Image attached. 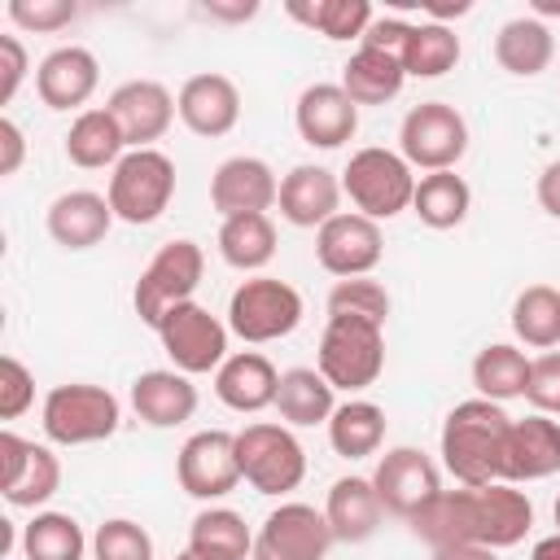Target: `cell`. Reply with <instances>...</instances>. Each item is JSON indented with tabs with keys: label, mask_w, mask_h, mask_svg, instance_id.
Segmentation results:
<instances>
[{
	"label": "cell",
	"mask_w": 560,
	"mask_h": 560,
	"mask_svg": "<svg viewBox=\"0 0 560 560\" xmlns=\"http://www.w3.org/2000/svg\"><path fill=\"white\" fill-rule=\"evenodd\" d=\"M512 429V416L503 402L490 398H464L442 420V468L459 486H490L503 468V438Z\"/></svg>",
	"instance_id": "obj_1"
},
{
	"label": "cell",
	"mask_w": 560,
	"mask_h": 560,
	"mask_svg": "<svg viewBox=\"0 0 560 560\" xmlns=\"http://www.w3.org/2000/svg\"><path fill=\"white\" fill-rule=\"evenodd\" d=\"M315 368L341 394H363L385 372V328L350 315H328L315 350Z\"/></svg>",
	"instance_id": "obj_2"
},
{
	"label": "cell",
	"mask_w": 560,
	"mask_h": 560,
	"mask_svg": "<svg viewBox=\"0 0 560 560\" xmlns=\"http://www.w3.org/2000/svg\"><path fill=\"white\" fill-rule=\"evenodd\" d=\"M122 424V407L105 385L88 381H66L44 394L39 407V429L52 446H88L114 438Z\"/></svg>",
	"instance_id": "obj_3"
},
{
	"label": "cell",
	"mask_w": 560,
	"mask_h": 560,
	"mask_svg": "<svg viewBox=\"0 0 560 560\" xmlns=\"http://www.w3.org/2000/svg\"><path fill=\"white\" fill-rule=\"evenodd\" d=\"M341 192L350 197V206L368 219H398L402 210H411V197H416V171L407 166L402 153L394 149H381V144H368V149H354L346 171H341Z\"/></svg>",
	"instance_id": "obj_4"
},
{
	"label": "cell",
	"mask_w": 560,
	"mask_h": 560,
	"mask_svg": "<svg viewBox=\"0 0 560 560\" xmlns=\"http://www.w3.org/2000/svg\"><path fill=\"white\" fill-rule=\"evenodd\" d=\"M302 315H306L302 293L280 276H249L228 298V328L245 346H267L289 337L302 324Z\"/></svg>",
	"instance_id": "obj_5"
},
{
	"label": "cell",
	"mask_w": 560,
	"mask_h": 560,
	"mask_svg": "<svg viewBox=\"0 0 560 560\" xmlns=\"http://www.w3.org/2000/svg\"><path fill=\"white\" fill-rule=\"evenodd\" d=\"M201 276H206V249H201L197 241H188V236L166 241V245L144 262V271L136 276V289H131L136 315H140L149 328H158L171 306L192 302Z\"/></svg>",
	"instance_id": "obj_6"
},
{
	"label": "cell",
	"mask_w": 560,
	"mask_h": 560,
	"mask_svg": "<svg viewBox=\"0 0 560 560\" xmlns=\"http://www.w3.org/2000/svg\"><path fill=\"white\" fill-rule=\"evenodd\" d=\"M109 206L114 219L144 228L158 223L175 197V162L162 149H127L122 162L109 171Z\"/></svg>",
	"instance_id": "obj_7"
},
{
	"label": "cell",
	"mask_w": 560,
	"mask_h": 560,
	"mask_svg": "<svg viewBox=\"0 0 560 560\" xmlns=\"http://www.w3.org/2000/svg\"><path fill=\"white\" fill-rule=\"evenodd\" d=\"M236 464L241 481H249L258 494H289L306 477V451L289 424L254 420L236 433Z\"/></svg>",
	"instance_id": "obj_8"
},
{
	"label": "cell",
	"mask_w": 560,
	"mask_h": 560,
	"mask_svg": "<svg viewBox=\"0 0 560 560\" xmlns=\"http://www.w3.org/2000/svg\"><path fill=\"white\" fill-rule=\"evenodd\" d=\"M398 153L411 171H455L468 153V118L446 101H420L402 114L398 127Z\"/></svg>",
	"instance_id": "obj_9"
},
{
	"label": "cell",
	"mask_w": 560,
	"mask_h": 560,
	"mask_svg": "<svg viewBox=\"0 0 560 560\" xmlns=\"http://www.w3.org/2000/svg\"><path fill=\"white\" fill-rule=\"evenodd\" d=\"M166 359L175 363V372L184 376H201V372H219L223 359H228V337L232 328L206 311L201 302H179L162 315V324L153 328Z\"/></svg>",
	"instance_id": "obj_10"
},
{
	"label": "cell",
	"mask_w": 560,
	"mask_h": 560,
	"mask_svg": "<svg viewBox=\"0 0 560 560\" xmlns=\"http://www.w3.org/2000/svg\"><path fill=\"white\" fill-rule=\"evenodd\" d=\"M61 490V459L52 446L0 429V494L9 508H44Z\"/></svg>",
	"instance_id": "obj_11"
},
{
	"label": "cell",
	"mask_w": 560,
	"mask_h": 560,
	"mask_svg": "<svg viewBox=\"0 0 560 560\" xmlns=\"http://www.w3.org/2000/svg\"><path fill=\"white\" fill-rule=\"evenodd\" d=\"M332 525L311 503H280L254 534V560H328Z\"/></svg>",
	"instance_id": "obj_12"
},
{
	"label": "cell",
	"mask_w": 560,
	"mask_h": 560,
	"mask_svg": "<svg viewBox=\"0 0 560 560\" xmlns=\"http://www.w3.org/2000/svg\"><path fill=\"white\" fill-rule=\"evenodd\" d=\"M175 477H179V490L210 503V499H223L241 486V464H236V433L228 429H201L192 433L179 455H175Z\"/></svg>",
	"instance_id": "obj_13"
},
{
	"label": "cell",
	"mask_w": 560,
	"mask_h": 560,
	"mask_svg": "<svg viewBox=\"0 0 560 560\" xmlns=\"http://www.w3.org/2000/svg\"><path fill=\"white\" fill-rule=\"evenodd\" d=\"M315 258L328 276L350 280V276H372V267L385 258V236L381 223L359 214V210H341L332 214L319 232H315Z\"/></svg>",
	"instance_id": "obj_14"
},
{
	"label": "cell",
	"mask_w": 560,
	"mask_h": 560,
	"mask_svg": "<svg viewBox=\"0 0 560 560\" xmlns=\"http://www.w3.org/2000/svg\"><path fill=\"white\" fill-rule=\"evenodd\" d=\"M372 486H376V499H381V508L389 516L411 521L442 490V472L420 446H394V451H385L376 459Z\"/></svg>",
	"instance_id": "obj_15"
},
{
	"label": "cell",
	"mask_w": 560,
	"mask_h": 560,
	"mask_svg": "<svg viewBox=\"0 0 560 560\" xmlns=\"http://www.w3.org/2000/svg\"><path fill=\"white\" fill-rule=\"evenodd\" d=\"M105 109L118 118L122 136H127V149H153V140H162L175 122V96L166 83L158 79H127L109 92Z\"/></svg>",
	"instance_id": "obj_16"
},
{
	"label": "cell",
	"mask_w": 560,
	"mask_h": 560,
	"mask_svg": "<svg viewBox=\"0 0 560 560\" xmlns=\"http://www.w3.org/2000/svg\"><path fill=\"white\" fill-rule=\"evenodd\" d=\"M175 109H179V122L192 136L219 140L241 122V88L219 70H201V74H188L179 83Z\"/></svg>",
	"instance_id": "obj_17"
},
{
	"label": "cell",
	"mask_w": 560,
	"mask_h": 560,
	"mask_svg": "<svg viewBox=\"0 0 560 560\" xmlns=\"http://www.w3.org/2000/svg\"><path fill=\"white\" fill-rule=\"evenodd\" d=\"M280 197V179L262 158L236 153L228 162H219V171L210 175V206L219 210V219H236V214H267Z\"/></svg>",
	"instance_id": "obj_18"
},
{
	"label": "cell",
	"mask_w": 560,
	"mask_h": 560,
	"mask_svg": "<svg viewBox=\"0 0 560 560\" xmlns=\"http://www.w3.org/2000/svg\"><path fill=\"white\" fill-rule=\"evenodd\" d=\"M560 472V420L534 411L525 420H512L508 438H503V468L499 481H542Z\"/></svg>",
	"instance_id": "obj_19"
},
{
	"label": "cell",
	"mask_w": 560,
	"mask_h": 560,
	"mask_svg": "<svg viewBox=\"0 0 560 560\" xmlns=\"http://www.w3.org/2000/svg\"><path fill=\"white\" fill-rule=\"evenodd\" d=\"M96 83H101V61L83 44L52 48L35 70V92H39V101L48 109H79L83 114V105L92 101Z\"/></svg>",
	"instance_id": "obj_20"
},
{
	"label": "cell",
	"mask_w": 560,
	"mask_h": 560,
	"mask_svg": "<svg viewBox=\"0 0 560 560\" xmlns=\"http://www.w3.org/2000/svg\"><path fill=\"white\" fill-rule=\"evenodd\" d=\"M293 122L311 149H341L359 131V105L341 92V83H311L293 105Z\"/></svg>",
	"instance_id": "obj_21"
},
{
	"label": "cell",
	"mask_w": 560,
	"mask_h": 560,
	"mask_svg": "<svg viewBox=\"0 0 560 560\" xmlns=\"http://www.w3.org/2000/svg\"><path fill=\"white\" fill-rule=\"evenodd\" d=\"M341 179L328 171V166H315V162H302L293 166L284 179H280V219L293 223V228H324L332 214H341Z\"/></svg>",
	"instance_id": "obj_22"
},
{
	"label": "cell",
	"mask_w": 560,
	"mask_h": 560,
	"mask_svg": "<svg viewBox=\"0 0 560 560\" xmlns=\"http://www.w3.org/2000/svg\"><path fill=\"white\" fill-rule=\"evenodd\" d=\"M44 228L48 236L61 245V249H92L109 236L114 228V206L105 192H92V188H70L61 197H52L48 214H44Z\"/></svg>",
	"instance_id": "obj_23"
},
{
	"label": "cell",
	"mask_w": 560,
	"mask_h": 560,
	"mask_svg": "<svg viewBox=\"0 0 560 560\" xmlns=\"http://www.w3.org/2000/svg\"><path fill=\"white\" fill-rule=\"evenodd\" d=\"M276 389H280V372L267 354L258 350H232L223 359V368L214 372V394L223 407L254 416L262 407H276Z\"/></svg>",
	"instance_id": "obj_24"
},
{
	"label": "cell",
	"mask_w": 560,
	"mask_h": 560,
	"mask_svg": "<svg viewBox=\"0 0 560 560\" xmlns=\"http://www.w3.org/2000/svg\"><path fill=\"white\" fill-rule=\"evenodd\" d=\"M534 529V503L525 490H516L512 481H490L477 486V542L490 551L516 547L525 542V534Z\"/></svg>",
	"instance_id": "obj_25"
},
{
	"label": "cell",
	"mask_w": 560,
	"mask_h": 560,
	"mask_svg": "<svg viewBox=\"0 0 560 560\" xmlns=\"http://www.w3.org/2000/svg\"><path fill=\"white\" fill-rule=\"evenodd\" d=\"M131 411L153 429H175L197 411V385L175 368H149L131 381Z\"/></svg>",
	"instance_id": "obj_26"
},
{
	"label": "cell",
	"mask_w": 560,
	"mask_h": 560,
	"mask_svg": "<svg viewBox=\"0 0 560 560\" xmlns=\"http://www.w3.org/2000/svg\"><path fill=\"white\" fill-rule=\"evenodd\" d=\"M407 525H411V534H416L420 542H429L433 551H438V547L477 542V490H472V486L438 490ZM477 547H481V542H477Z\"/></svg>",
	"instance_id": "obj_27"
},
{
	"label": "cell",
	"mask_w": 560,
	"mask_h": 560,
	"mask_svg": "<svg viewBox=\"0 0 560 560\" xmlns=\"http://www.w3.org/2000/svg\"><path fill=\"white\" fill-rule=\"evenodd\" d=\"M324 516H328L337 542H350V547L354 542H368L381 529V521H385V508L376 499L372 477H337L328 486Z\"/></svg>",
	"instance_id": "obj_28"
},
{
	"label": "cell",
	"mask_w": 560,
	"mask_h": 560,
	"mask_svg": "<svg viewBox=\"0 0 560 560\" xmlns=\"http://www.w3.org/2000/svg\"><path fill=\"white\" fill-rule=\"evenodd\" d=\"M127 153V136L118 127V118L105 105H92L83 114H74L70 131H66V158L83 171H114Z\"/></svg>",
	"instance_id": "obj_29"
},
{
	"label": "cell",
	"mask_w": 560,
	"mask_h": 560,
	"mask_svg": "<svg viewBox=\"0 0 560 560\" xmlns=\"http://www.w3.org/2000/svg\"><path fill=\"white\" fill-rule=\"evenodd\" d=\"M276 411L289 429H315L328 424L337 411V389L324 381L319 368H284L276 389Z\"/></svg>",
	"instance_id": "obj_30"
},
{
	"label": "cell",
	"mask_w": 560,
	"mask_h": 560,
	"mask_svg": "<svg viewBox=\"0 0 560 560\" xmlns=\"http://www.w3.org/2000/svg\"><path fill=\"white\" fill-rule=\"evenodd\" d=\"M551 57H556L551 26L538 22L534 13L503 22L499 35H494V61H499L508 74H516V79H534V74H542V70L551 66Z\"/></svg>",
	"instance_id": "obj_31"
},
{
	"label": "cell",
	"mask_w": 560,
	"mask_h": 560,
	"mask_svg": "<svg viewBox=\"0 0 560 560\" xmlns=\"http://www.w3.org/2000/svg\"><path fill=\"white\" fill-rule=\"evenodd\" d=\"M407 83V70L394 52H381V48H368L359 44L350 52V61L341 66V92L354 101V105H385L402 92Z\"/></svg>",
	"instance_id": "obj_32"
},
{
	"label": "cell",
	"mask_w": 560,
	"mask_h": 560,
	"mask_svg": "<svg viewBox=\"0 0 560 560\" xmlns=\"http://www.w3.org/2000/svg\"><path fill=\"white\" fill-rule=\"evenodd\" d=\"M472 210V188L464 175L455 171H433V175H420L416 179V197H411V214L433 228V232H446V228H459Z\"/></svg>",
	"instance_id": "obj_33"
},
{
	"label": "cell",
	"mask_w": 560,
	"mask_h": 560,
	"mask_svg": "<svg viewBox=\"0 0 560 560\" xmlns=\"http://www.w3.org/2000/svg\"><path fill=\"white\" fill-rule=\"evenodd\" d=\"M188 551L206 560H254V534L232 508H201L188 525Z\"/></svg>",
	"instance_id": "obj_34"
},
{
	"label": "cell",
	"mask_w": 560,
	"mask_h": 560,
	"mask_svg": "<svg viewBox=\"0 0 560 560\" xmlns=\"http://www.w3.org/2000/svg\"><path fill=\"white\" fill-rule=\"evenodd\" d=\"M472 385H477V398H490V402L525 398V385H529V354L516 350L512 341H490V346H481L477 359H472Z\"/></svg>",
	"instance_id": "obj_35"
},
{
	"label": "cell",
	"mask_w": 560,
	"mask_h": 560,
	"mask_svg": "<svg viewBox=\"0 0 560 560\" xmlns=\"http://www.w3.org/2000/svg\"><path fill=\"white\" fill-rule=\"evenodd\" d=\"M385 442V411L368 398H346L337 402L332 420H328V446L341 459H368L376 455Z\"/></svg>",
	"instance_id": "obj_36"
},
{
	"label": "cell",
	"mask_w": 560,
	"mask_h": 560,
	"mask_svg": "<svg viewBox=\"0 0 560 560\" xmlns=\"http://www.w3.org/2000/svg\"><path fill=\"white\" fill-rule=\"evenodd\" d=\"M219 254L236 271H262L276 258V223L271 214H236L219 223Z\"/></svg>",
	"instance_id": "obj_37"
},
{
	"label": "cell",
	"mask_w": 560,
	"mask_h": 560,
	"mask_svg": "<svg viewBox=\"0 0 560 560\" xmlns=\"http://www.w3.org/2000/svg\"><path fill=\"white\" fill-rule=\"evenodd\" d=\"M512 332L529 350H556L560 346V289L525 284L512 302Z\"/></svg>",
	"instance_id": "obj_38"
},
{
	"label": "cell",
	"mask_w": 560,
	"mask_h": 560,
	"mask_svg": "<svg viewBox=\"0 0 560 560\" xmlns=\"http://www.w3.org/2000/svg\"><path fill=\"white\" fill-rule=\"evenodd\" d=\"M284 9H289V18H298L302 26L319 31V35L332 39V44L363 39L368 26L376 22V9H372L368 0H311V4L293 0V4H284Z\"/></svg>",
	"instance_id": "obj_39"
},
{
	"label": "cell",
	"mask_w": 560,
	"mask_h": 560,
	"mask_svg": "<svg viewBox=\"0 0 560 560\" xmlns=\"http://www.w3.org/2000/svg\"><path fill=\"white\" fill-rule=\"evenodd\" d=\"M459 35L442 22H411L407 48H402V70L407 79H442L446 70L459 66Z\"/></svg>",
	"instance_id": "obj_40"
},
{
	"label": "cell",
	"mask_w": 560,
	"mask_h": 560,
	"mask_svg": "<svg viewBox=\"0 0 560 560\" xmlns=\"http://www.w3.org/2000/svg\"><path fill=\"white\" fill-rule=\"evenodd\" d=\"M26 560H83L88 538L70 512H35L22 529Z\"/></svg>",
	"instance_id": "obj_41"
},
{
	"label": "cell",
	"mask_w": 560,
	"mask_h": 560,
	"mask_svg": "<svg viewBox=\"0 0 560 560\" xmlns=\"http://www.w3.org/2000/svg\"><path fill=\"white\" fill-rule=\"evenodd\" d=\"M328 315H350V319H368V324H381L385 328V319H389V293L372 276L337 280L328 289Z\"/></svg>",
	"instance_id": "obj_42"
},
{
	"label": "cell",
	"mask_w": 560,
	"mask_h": 560,
	"mask_svg": "<svg viewBox=\"0 0 560 560\" xmlns=\"http://www.w3.org/2000/svg\"><path fill=\"white\" fill-rule=\"evenodd\" d=\"M92 560H153V538L140 521H101L92 534Z\"/></svg>",
	"instance_id": "obj_43"
},
{
	"label": "cell",
	"mask_w": 560,
	"mask_h": 560,
	"mask_svg": "<svg viewBox=\"0 0 560 560\" xmlns=\"http://www.w3.org/2000/svg\"><path fill=\"white\" fill-rule=\"evenodd\" d=\"M9 22L22 26V31H61L79 18V4L74 0H9Z\"/></svg>",
	"instance_id": "obj_44"
},
{
	"label": "cell",
	"mask_w": 560,
	"mask_h": 560,
	"mask_svg": "<svg viewBox=\"0 0 560 560\" xmlns=\"http://www.w3.org/2000/svg\"><path fill=\"white\" fill-rule=\"evenodd\" d=\"M35 407V376L18 354L0 359V420H18Z\"/></svg>",
	"instance_id": "obj_45"
},
{
	"label": "cell",
	"mask_w": 560,
	"mask_h": 560,
	"mask_svg": "<svg viewBox=\"0 0 560 560\" xmlns=\"http://www.w3.org/2000/svg\"><path fill=\"white\" fill-rule=\"evenodd\" d=\"M525 398H529V407L542 411V416L556 411V398H560V350H542L538 359H529Z\"/></svg>",
	"instance_id": "obj_46"
},
{
	"label": "cell",
	"mask_w": 560,
	"mask_h": 560,
	"mask_svg": "<svg viewBox=\"0 0 560 560\" xmlns=\"http://www.w3.org/2000/svg\"><path fill=\"white\" fill-rule=\"evenodd\" d=\"M26 48L18 35H0V105H9L26 79Z\"/></svg>",
	"instance_id": "obj_47"
},
{
	"label": "cell",
	"mask_w": 560,
	"mask_h": 560,
	"mask_svg": "<svg viewBox=\"0 0 560 560\" xmlns=\"http://www.w3.org/2000/svg\"><path fill=\"white\" fill-rule=\"evenodd\" d=\"M407 35H411V22L407 18H376L372 26H368V35L359 39V44H368V48H381V52H394L398 61H402V48H407Z\"/></svg>",
	"instance_id": "obj_48"
},
{
	"label": "cell",
	"mask_w": 560,
	"mask_h": 560,
	"mask_svg": "<svg viewBox=\"0 0 560 560\" xmlns=\"http://www.w3.org/2000/svg\"><path fill=\"white\" fill-rule=\"evenodd\" d=\"M22 158H26V136H22V127L4 114V118H0V175H18Z\"/></svg>",
	"instance_id": "obj_49"
},
{
	"label": "cell",
	"mask_w": 560,
	"mask_h": 560,
	"mask_svg": "<svg viewBox=\"0 0 560 560\" xmlns=\"http://www.w3.org/2000/svg\"><path fill=\"white\" fill-rule=\"evenodd\" d=\"M534 197H538V206H542L551 219H560V158H556V162H547V166L538 171Z\"/></svg>",
	"instance_id": "obj_50"
},
{
	"label": "cell",
	"mask_w": 560,
	"mask_h": 560,
	"mask_svg": "<svg viewBox=\"0 0 560 560\" xmlns=\"http://www.w3.org/2000/svg\"><path fill=\"white\" fill-rule=\"evenodd\" d=\"M201 13H206L210 22H249V18L258 13V0H236V4L210 0V4H201Z\"/></svg>",
	"instance_id": "obj_51"
},
{
	"label": "cell",
	"mask_w": 560,
	"mask_h": 560,
	"mask_svg": "<svg viewBox=\"0 0 560 560\" xmlns=\"http://www.w3.org/2000/svg\"><path fill=\"white\" fill-rule=\"evenodd\" d=\"M433 560H499V551L477 547V542H464V547H438Z\"/></svg>",
	"instance_id": "obj_52"
},
{
	"label": "cell",
	"mask_w": 560,
	"mask_h": 560,
	"mask_svg": "<svg viewBox=\"0 0 560 560\" xmlns=\"http://www.w3.org/2000/svg\"><path fill=\"white\" fill-rule=\"evenodd\" d=\"M529 560H560V534L538 538V542H534V551H529Z\"/></svg>",
	"instance_id": "obj_53"
},
{
	"label": "cell",
	"mask_w": 560,
	"mask_h": 560,
	"mask_svg": "<svg viewBox=\"0 0 560 560\" xmlns=\"http://www.w3.org/2000/svg\"><path fill=\"white\" fill-rule=\"evenodd\" d=\"M547 13H560V0H534V18L542 22Z\"/></svg>",
	"instance_id": "obj_54"
},
{
	"label": "cell",
	"mask_w": 560,
	"mask_h": 560,
	"mask_svg": "<svg viewBox=\"0 0 560 560\" xmlns=\"http://www.w3.org/2000/svg\"><path fill=\"white\" fill-rule=\"evenodd\" d=\"M171 560H206V556H197V551H188V547H184V551H179V556H171Z\"/></svg>",
	"instance_id": "obj_55"
},
{
	"label": "cell",
	"mask_w": 560,
	"mask_h": 560,
	"mask_svg": "<svg viewBox=\"0 0 560 560\" xmlns=\"http://www.w3.org/2000/svg\"><path fill=\"white\" fill-rule=\"evenodd\" d=\"M551 516H556V534H560V499H556V512Z\"/></svg>",
	"instance_id": "obj_56"
},
{
	"label": "cell",
	"mask_w": 560,
	"mask_h": 560,
	"mask_svg": "<svg viewBox=\"0 0 560 560\" xmlns=\"http://www.w3.org/2000/svg\"><path fill=\"white\" fill-rule=\"evenodd\" d=\"M551 416H560V398H556V411H551Z\"/></svg>",
	"instance_id": "obj_57"
}]
</instances>
